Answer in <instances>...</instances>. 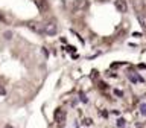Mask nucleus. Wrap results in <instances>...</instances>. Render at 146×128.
Instances as JSON below:
<instances>
[{
  "instance_id": "f257e3e1",
  "label": "nucleus",
  "mask_w": 146,
  "mask_h": 128,
  "mask_svg": "<svg viewBox=\"0 0 146 128\" xmlns=\"http://www.w3.org/2000/svg\"><path fill=\"white\" fill-rule=\"evenodd\" d=\"M56 31H58V27H56V25H55V21H49V23H46V25H44V34L55 35V34H56Z\"/></svg>"
},
{
  "instance_id": "f03ea898",
  "label": "nucleus",
  "mask_w": 146,
  "mask_h": 128,
  "mask_svg": "<svg viewBox=\"0 0 146 128\" xmlns=\"http://www.w3.org/2000/svg\"><path fill=\"white\" fill-rule=\"evenodd\" d=\"M27 27H29L31 31L36 32V34H44V26L41 25V23H35V21H31V23H27Z\"/></svg>"
},
{
  "instance_id": "7ed1b4c3",
  "label": "nucleus",
  "mask_w": 146,
  "mask_h": 128,
  "mask_svg": "<svg viewBox=\"0 0 146 128\" xmlns=\"http://www.w3.org/2000/svg\"><path fill=\"white\" fill-rule=\"evenodd\" d=\"M53 117H55V122H58V123H62L64 122V119H66V111L61 108H58V110H55V113H53Z\"/></svg>"
},
{
  "instance_id": "20e7f679",
  "label": "nucleus",
  "mask_w": 146,
  "mask_h": 128,
  "mask_svg": "<svg viewBox=\"0 0 146 128\" xmlns=\"http://www.w3.org/2000/svg\"><path fill=\"white\" fill-rule=\"evenodd\" d=\"M114 6L119 12H126L128 11V5L125 0H116V3H114Z\"/></svg>"
},
{
  "instance_id": "39448f33",
  "label": "nucleus",
  "mask_w": 146,
  "mask_h": 128,
  "mask_svg": "<svg viewBox=\"0 0 146 128\" xmlns=\"http://www.w3.org/2000/svg\"><path fill=\"white\" fill-rule=\"evenodd\" d=\"M126 76H128V79H129L131 82H143V78L141 76H137L135 73H132V72H129V73H126Z\"/></svg>"
},
{
  "instance_id": "423d86ee",
  "label": "nucleus",
  "mask_w": 146,
  "mask_h": 128,
  "mask_svg": "<svg viewBox=\"0 0 146 128\" xmlns=\"http://www.w3.org/2000/svg\"><path fill=\"white\" fill-rule=\"evenodd\" d=\"M137 20H139V23L141 25V27H143V29H146V15L143 12H139L137 14Z\"/></svg>"
},
{
  "instance_id": "0eeeda50",
  "label": "nucleus",
  "mask_w": 146,
  "mask_h": 128,
  "mask_svg": "<svg viewBox=\"0 0 146 128\" xmlns=\"http://www.w3.org/2000/svg\"><path fill=\"white\" fill-rule=\"evenodd\" d=\"M35 3L38 5V8L41 9V11H46L49 6H47V3H46V0H35Z\"/></svg>"
},
{
  "instance_id": "6e6552de",
  "label": "nucleus",
  "mask_w": 146,
  "mask_h": 128,
  "mask_svg": "<svg viewBox=\"0 0 146 128\" xmlns=\"http://www.w3.org/2000/svg\"><path fill=\"white\" fill-rule=\"evenodd\" d=\"M85 6H87V0H76V2H75V8L82 9V8H85Z\"/></svg>"
},
{
  "instance_id": "1a4fd4ad",
  "label": "nucleus",
  "mask_w": 146,
  "mask_h": 128,
  "mask_svg": "<svg viewBox=\"0 0 146 128\" xmlns=\"http://www.w3.org/2000/svg\"><path fill=\"white\" fill-rule=\"evenodd\" d=\"M3 37H5V40H11L12 37H14V34H12L11 31H6V32L3 34Z\"/></svg>"
},
{
  "instance_id": "9d476101",
  "label": "nucleus",
  "mask_w": 146,
  "mask_h": 128,
  "mask_svg": "<svg viewBox=\"0 0 146 128\" xmlns=\"http://www.w3.org/2000/svg\"><path fill=\"white\" fill-rule=\"evenodd\" d=\"M140 113L143 114V116H146V104H140Z\"/></svg>"
},
{
  "instance_id": "9b49d317",
  "label": "nucleus",
  "mask_w": 146,
  "mask_h": 128,
  "mask_svg": "<svg viewBox=\"0 0 146 128\" xmlns=\"http://www.w3.org/2000/svg\"><path fill=\"white\" fill-rule=\"evenodd\" d=\"M117 125L120 127V128H123V127H125V119H122V117H120V119L117 121Z\"/></svg>"
},
{
  "instance_id": "f8f14e48",
  "label": "nucleus",
  "mask_w": 146,
  "mask_h": 128,
  "mask_svg": "<svg viewBox=\"0 0 146 128\" xmlns=\"http://www.w3.org/2000/svg\"><path fill=\"white\" fill-rule=\"evenodd\" d=\"M91 123H93V121H91V119H85V121H84V125H85V127H90Z\"/></svg>"
},
{
  "instance_id": "ddd939ff",
  "label": "nucleus",
  "mask_w": 146,
  "mask_h": 128,
  "mask_svg": "<svg viewBox=\"0 0 146 128\" xmlns=\"http://www.w3.org/2000/svg\"><path fill=\"white\" fill-rule=\"evenodd\" d=\"M81 101H82V102H88V99H87V96H85L84 93H82V91H81Z\"/></svg>"
},
{
  "instance_id": "4468645a",
  "label": "nucleus",
  "mask_w": 146,
  "mask_h": 128,
  "mask_svg": "<svg viewBox=\"0 0 146 128\" xmlns=\"http://www.w3.org/2000/svg\"><path fill=\"white\" fill-rule=\"evenodd\" d=\"M66 50H68V52H75V50H76V47H73V46H67V47H66Z\"/></svg>"
},
{
  "instance_id": "2eb2a0df",
  "label": "nucleus",
  "mask_w": 146,
  "mask_h": 128,
  "mask_svg": "<svg viewBox=\"0 0 146 128\" xmlns=\"http://www.w3.org/2000/svg\"><path fill=\"white\" fill-rule=\"evenodd\" d=\"M114 95L116 96H123V91L122 90H114Z\"/></svg>"
},
{
  "instance_id": "dca6fc26",
  "label": "nucleus",
  "mask_w": 146,
  "mask_h": 128,
  "mask_svg": "<svg viewBox=\"0 0 146 128\" xmlns=\"http://www.w3.org/2000/svg\"><path fill=\"white\" fill-rule=\"evenodd\" d=\"M0 95H2V96H3V95H6V90H5V87H3V85H0Z\"/></svg>"
},
{
  "instance_id": "f3484780",
  "label": "nucleus",
  "mask_w": 146,
  "mask_h": 128,
  "mask_svg": "<svg viewBox=\"0 0 146 128\" xmlns=\"http://www.w3.org/2000/svg\"><path fill=\"white\" fill-rule=\"evenodd\" d=\"M100 116H104V117H107V116H108V113H107V111H100Z\"/></svg>"
},
{
  "instance_id": "a211bd4d",
  "label": "nucleus",
  "mask_w": 146,
  "mask_h": 128,
  "mask_svg": "<svg viewBox=\"0 0 146 128\" xmlns=\"http://www.w3.org/2000/svg\"><path fill=\"white\" fill-rule=\"evenodd\" d=\"M5 128H14L12 125H9V123H8V125H5Z\"/></svg>"
},
{
  "instance_id": "6ab92c4d",
  "label": "nucleus",
  "mask_w": 146,
  "mask_h": 128,
  "mask_svg": "<svg viewBox=\"0 0 146 128\" xmlns=\"http://www.w3.org/2000/svg\"><path fill=\"white\" fill-rule=\"evenodd\" d=\"M0 21H5V18H3V15H0Z\"/></svg>"
},
{
  "instance_id": "aec40b11",
  "label": "nucleus",
  "mask_w": 146,
  "mask_h": 128,
  "mask_svg": "<svg viewBox=\"0 0 146 128\" xmlns=\"http://www.w3.org/2000/svg\"><path fill=\"white\" fill-rule=\"evenodd\" d=\"M99 2H107V0H99Z\"/></svg>"
}]
</instances>
